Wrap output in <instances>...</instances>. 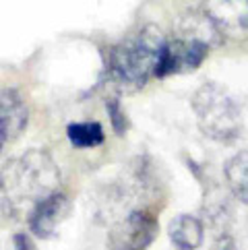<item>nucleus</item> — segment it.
Returning <instances> with one entry per match:
<instances>
[{
    "mask_svg": "<svg viewBox=\"0 0 248 250\" xmlns=\"http://www.w3.org/2000/svg\"><path fill=\"white\" fill-rule=\"evenodd\" d=\"M165 40L153 25H147L116 43L108 54V75L112 81L126 89H141L157 75Z\"/></svg>",
    "mask_w": 248,
    "mask_h": 250,
    "instance_id": "f257e3e1",
    "label": "nucleus"
},
{
    "mask_svg": "<svg viewBox=\"0 0 248 250\" xmlns=\"http://www.w3.org/2000/svg\"><path fill=\"white\" fill-rule=\"evenodd\" d=\"M192 112L201 132L211 141L234 143L242 130V112L221 85L205 83L192 95Z\"/></svg>",
    "mask_w": 248,
    "mask_h": 250,
    "instance_id": "f03ea898",
    "label": "nucleus"
},
{
    "mask_svg": "<svg viewBox=\"0 0 248 250\" xmlns=\"http://www.w3.org/2000/svg\"><path fill=\"white\" fill-rule=\"evenodd\" d=\"M4 176H8V186L2 184V190L15 192L19 199L40 203L46 196L58 192L60 169L46 151L31 149L19 159L8 164Z\"/></svg>",
    "mask_w": 248,
    "mask_h": 250,
    "instance_id": "7ed1b4c3",
    "label": "nucleus"
},
{
    "mask_svg": "<svg viewBox=\"0 0 248 250\" xmlns=\"http://www.w3.org/2000/svg\"><path fill=\"white\" fill-rule=\"evenodd\" d=\"M157 236V217L147 209L130 211L108 231L110 250H145Z\"/></svg>",
    "mask_w": 248,
    "mask_h": 250,
    "instance_id": "20e7f679",
    "label": "nucleus"
},
{
    "mask_svg": "<svg viewBox=\"0 0 248 250\" xmlns=\"http://www.w3.org/2000/svg\"><path fill=\"white\" fill-rule=\"evenodd\" d=\"M70 211V203L64 194L54 192L35 203L33 211L29 213V228L38 238H52L56 229Z\"/></svg>",
    "mask_w": 248,
    "mask_h": 250,
    "instance_id": "39448f33",
    "label": "nucleus"
},
{
    "mask_svg": "<svg viewBox=\"0 0 248 250\" xmlns=\"http://www.w3.org/2000/svg\"><path fill=\"white\" fill-rule=\"evenodd\" d=\"M27 126V105L17 89L4 87L0 93V139L2 143L15 141Z\"/></svg>",
    "mask_w": 248,
    "mask_h": 250,
    "instance_id": "423d86ee",
    "label": "nucleus"
},
{
    "mask_svg": "<svg viewBox=\"0 0 248 250\" xmlns=\"http://www.w3.org/2000/svg\"><path fill=\"white\" fill-rule=\"evenodd\" d=\"M167 234H170L172 244L178 250H197L203 244L205 229H203L201 219L192 215H178L170 221Z\"/></svg>",
    "mask_w": 248,
    "mask_h": 250,
    "instance_id": "0eeeda50",
    "label": "nucleus"
},
{
    "mask_svg": "<svg viewBox=\"0 0 248 250\" xmlns=\"http://www.w3.org/2000/svg\"><path fill=\"white\" fill-rule=\"evenodd\" d=\"M226 182L238 201L248 205V149L240 151L226 164Z\"/></svg>",
    "mask_w": 248,
    "mask_h": 250,
    "instance_id": "6e6552de",
    "label": "nucleus"
},
{
    "mask_svg": "<svg viewBox=\"0 0 248 250\" xmlns=\"http://www.w3.org/2000/svg\"><path fill=\"white\" fill-rule=\"evenodd\" d=\"M66 137L73 147L87 149V147H97L103 143V128L100 122L89 120V122H70L66 126Z\"/></svg>",
    "mask_w": 248,
    "mask_h": 250,
    "instance_id": "1a4fd4ad",
    "label": "nucleus"
},
{
    "mask_svg": "<svg viewBox=\"0 0 248 250\" xmlns=\"http://www.w3.org/2000/svg\"><path fill=\"white\" fill-rule=\"evenodd\" d=\"M108 116H110V120H112V126H114V132L116 135H124L128 128V122H126V116H124V112L120 110V104L118 100H112L108 102Z\"/></svg>",
    "mask_w": 248,
    "mask_h": 250,
    "instance_id": "9d476101",
    "label": "nucleus"
},
{
    "mask_svg": "<svg viewBox=\"0 0 248 250\" xmlns=\"http://www.w3.org/2000/svg\"><path fill=\"white\" fill-rule=\"evenodd\" d=\"M13 250H38V248H35V244L31 242L29 236L17 234V236L13 238Z\"/></svg>",
    "mask_w": 248,
    "mask_h": 250,
    "instance_id": "9b49d317",
    "label": "nucleus"
},
{
    "mask_svg": "<svg viewBox=\"0 0 248 250\" xmlns=\"http://www.w3.org/2000/svg\"><path fill=\"white\" fill-rule=\"evenodd\" d=\"M215 250H236V248H234V244L227 240V242H221V244H219Z\"/></svg>",
    "mask_w": 248,
    "mask_h": 250,
    "instance_id": "f8f14e48",
    "label": "nucleus"
},
{
    "mask_svg": "<svg viewBox=\"0 0 248 250\" xmlns=\"http://www.w3.org/2000/svg\"><path fill=\"white\" fill-rule=\"evenodd\" d=\"M246 27H248V0H246Z\"/></svg>",
    "mask_w": 248,
    "mask_h": 250,
    "instance_id": "ddd939ff",
    "label": "nucleus"
}]
</instances>
